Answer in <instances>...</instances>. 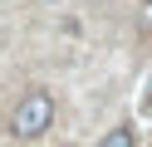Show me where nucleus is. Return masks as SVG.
<instances>
[{"label": "nucleus", "mask_w": 152, "mask_h": 147, "mask_svg": "<svg viewBox=\"0 0 152 147\" xmlns=\"http://www.w3.org/2000/svg\"><path fill=\"white\" fill-rule=\"evenodd\" d=\"M49 123H54V98L44 93V88H30V93L10 108V137H20V142H34Z\"/></svg>", "instance_id": "1"}, {"label": "nucleus", "mask_w": 152, "mask_h": 147, "mask_svg": "<svg viewBox=\"0 0 152 147\" xmlns=\"http://www.w3.org/2000/svg\"><path fill=\"white\" fill-rule=\"evenodd\" d=\"M98 147H132V127H113V132L103 137Z\"/></svg>", "instance_id": "2"}]
</instances>
